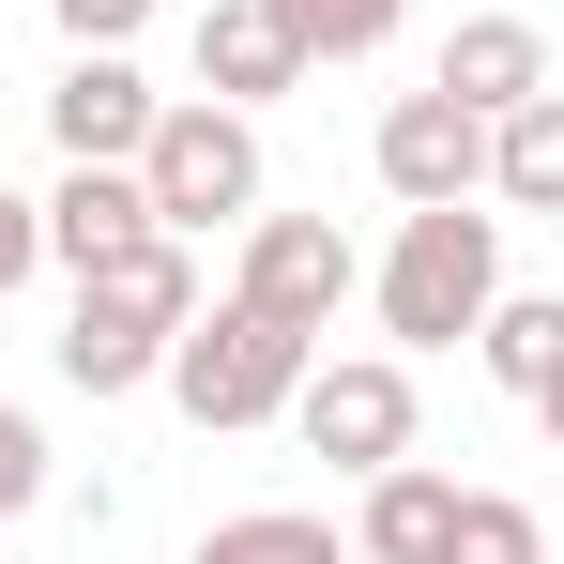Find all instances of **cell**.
I'll return each mask as SVG.
<instances>
[{
  "mask_svg": "<svg viewBox=\"0 0 564 564\" xmlns=\"http://www.w3.org/2000/svg\"><path fill=\"white\" fill-rule=\"evenodd\" d=\"M198 321V245L184 229H153V245H122L77 275L62 305V381L77 397H138V381H169V336Z\"/></svg>",
  "mask_w": 564,
  "mask_h": 564,
  "instance_id": "obj_1",
  "label": "cell"
},
{
  "mask_svg": "<svg viewBox=\"0 0 564 564\" xmlns=\"http://www.w3.org/2000/svg\"><path fill=\"white\" fill-rule=\"evenodd\" d=\"M367 305L397 351H458L473 321L503 305V214L488 198H443V214H397V245L367 260Z\"/></svg>",
  "mask_w": 564,
  "mask_h": 564,
  "instance_id": "obj_2",
  "label": "cell"
},
{
  "mask_svg": "<svg viewBox=\"0 0 564 564\" xmlns=\"http://www.w3.org/2000/svg\"><path fill=\"white\" fill-rule=\"evenodd\" d=\"M138 198H153V229H184V245L245 229V214L275 198V169H260V107L169 93V107H153V138H138Z\"/></svg>",
  "mask_w": 564,
  "mask_h": 564,
  "instance_id": "obj_3",
  "label": "cell"
},
{
  "mask_svg": "<svg viewBox=\"0 0 564 564\" xmlns=\"http://www.w3.org/2000/svg\"><path fill=\"white\" fill-rule=\"evenodd\" d=\"M321 367V336H290V321H260V305H198L184 336H169V412L184 427H290V381Z\"/></svg>",
  "mask_w": 564,
  "mask_h": 564,
  "instance_id": "obj_4",
  "label": "cell"
},
{
  "mask_svg": "<svg viewBox=\"0 0 564 564\" xmlns=\"http://www.w3.org/2000/svg\"><path fill=\"white\" fill-rule=\"evenodd\" d=\"M290 427H305V458H336L367 488L381 458H412V351H321L290 381Z\"/></svg>",
  "mask_w": 564,
  "mask_h": 564,
  "instance_id": "obj_5",
  "label": "cell"
},
{
  "mask_svg": "<svg viewBox=\"0 0 564 564\" xmlns=\"http://www.w3.org/2000/svg\"><path fill=\"white\" fill-rule=\"evenodd\" d=\"M367 290V260H351V229L336 214H245V260H229V305H260V321H290V336H336V305Z\"/></svg>",
  "mask_w": 564,
  "mask_h": 564,
  "instance_id": "obj_6",
  "label": "cell"
},
{
  "mask_svg": "<svg viewBox=\"0 0 564 564\" xmlns=\"http://www.w3.org/2000/svg\"><path fill=\"white\" fill-rule=\"evenodd\" d=\"M367 169L397 214H443V198H488V122H473L458 93H397L381 107V138H367Z\"/></svg>",
  "mask_w": 564,
  "mask_h": 564,
  "instance_id": "obj_7",
  "label": "cell"
},
{
  "mask_svg": "<svg viewBox=\"0 0 564 564\" xmlns=\"http://www.w3.org/2000/svg\"><path fill=\"white\" fill-rule=\"evenodd\" d=\"M153 77H138V46H62V93H46V138H62V169H138V138H153Z\"/></svg>",
  "mask_w": 564,
  "mask_h": 564,
  "instance_id": "obj_8",
  "label": "cell"
},
{
  "mask_svg": "<svg viewBox=\"0 0 564 564\" xmlns=\"http://www.w3.org/2000/svg\"><path fill=\"white\" fill-rule=\"evenodd\" d=\"M198 93H214V107H275V93H305V46H290L275 0H198Z\"/></svg>",
  "mask_w": 564,
  "mask_h": 564,
  "instance_id": "obj_9",
  "label": "cell"
},
{
  "mask_svg": "<svg viewBox=\"0 0 564 564\" xmlns=\"http://www.w3.org/2000/svg\"><path fill=\"white\" fill-rule=\"evenodd\" d=\"M427 93H458L473 122H503L519 93H550V31H534V15H458L443 62H427Z\"/></svg>",
  "mask_w": 564,
  "mask_h": 564,
  "instance_id": "obj_10",
  "label": "cell"
},
{
  "mask_svg": "<svg viewBox=\"0 0 564 564\" xmlns=\"http://www.w3.org/2000/svg\"><path fill=\"white\" fill-rule=\"evenodd\" d=\"M31 214H46V275H93V260H122V245H153V198H138V169H62Z\"/></svg>",
  "mask_w": 564,
  "mask_h": 564,
  "instance_id": "obj_11",
  "label": "cell"
},
{
  "mask_svg": "<svg viewBox=\"0 0 564 564\" xmlns=\"http://www.w3.org/2000/svg\"><path fill=\"white\" fill-rule=\"evenodd\" d=\"M443 534H458V473L381 458L367 503H351V564H443Z\"/></svg>",
  "mask_w": 564,
  "mask_h": 564,
  "instance_id": "obj_12",
  "label": "cell"
},
{
  "mask_svg": "<svg viewBox=\"0 0 564 564\" xmlns=\"http://www.w3.org/2000/svg\"><path fill=\"white\" fill-rule=\"evenodd\" d=\"M488 198L503 214H564V93H519L488 122Z\"/></svg>",
  "mask_w": 564,
  "mask_h": 564,
  "instance_id": "obj_13",
  "label": "cell"
},
{
  "mask_svg": "<svg viewBox=\"0 0 564 564\" xmlns=\"http://www.w3.org/2000/svg\"><path fill=\"white\" fill-rule=\"evenodd\" d=\"M473 351H488L503 397H550V381H564V290H503V305L473 321Z\"/></svg>",
  "mask_w": 564,
  "mask_h": 564,
  "instance_id": "obj_14",
  "label": "cell"
},
{
  "mask_svg": "<svg viewBox=\"0 0 564 564\" xmlns=\"http://www.w3.org/2000/svg\"><path fill=\"white\" fill-rule=\"evenodd\" d=\"M198 564H351V534H336V519H305V503H245V519H214V534H198Z\"/></svg>",
  "mask_w": 564,
  "mask_h": 564,
  "instance_id": "obj_15",
  "label": "cell"
},
{
  "mask_svg": "<svg viewBox=\"0 0 564 564\" xmlns=\"http://www.w3.org/2000/svg\"><path fill=\"white\" fill-rule=\"evenodd\" d=\"M275 15H290V46H305V77H321V62H381L412 0H275Z\"/></svg>",
  "mask_w": 564,
  "mask_h": 564,
  "instance_id": "obj_16",
  "label": "cell"
},
{
  "mask_svg": "<svg viewBox=\"0 0 564 564\" xmlns=\"http://www.w3.org/2000/svg\"><path fill=\"white\" fill-rule=\"evenodd\" d=\"M443 564H550V519H534L519 488H458V534H443Z\"/></svg>",
  "mask_w": 564,
  "mask_h": 564,
  "instance_id": "obj_17",
  "label": "cell"
},
{
  "mask_svg": "<svg viewBox=\"0 0 564 564\" xmlns=\"http://www.w3.org/2000/svg\"><path fill=\"white\" fill-rule=\"evenodd\" d=\"M46 412H15V397H0V534H15V519H31V503H46Z\"/></svg>",
  "mask_w": 564,
  "mask_h": 564,
  "instance_id": "obj_18",
  "label": "cell"
},
{
  "mask_svg": "<svg viewBox=\"0 0 564 564\" xmlns=\"http://www.w3.org/2000/svg\"><path fill=\"white\" fill-rule=\"evenodd\" d=\"M46 15H62V46H138L153 31V0H46Z\"/></svg>",
  "mask_w": 564,
  "mask_h": 564,
  "instance_id": "obj_19",
  "label": "cell"
},
{
  "mask_svg": "<svg viewBox=\"0 0 564 564\" xmlns=\"http://www.w3.org/2000/svg\"><path fill=\"white\" fill-rule=\"evenodd\" d=\"M31 275H46V214L0 184V290H31Z\"/></svg>",
  "mask_w": 564,
  "mask_h": 564,
  "instance_id": "obj_20",
  "label": "cell"
},
{
  "mask_svg": "<svg viewBox=\"0 0 564 564\" xmlns=\"http://www.w3.org/2000/svg\"><path fill=\"white\" fill-rule=\"evenodd\" d=\"M534 427H550V458H564V381H550V397H534Z\"/></svg>",
  "mask_w": 564,
  "mask_h": 564,
  "instance_id": "obj_21",
  "label": "cell"
}]
</instances>
